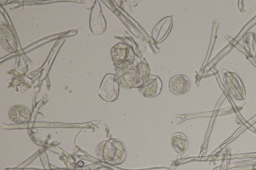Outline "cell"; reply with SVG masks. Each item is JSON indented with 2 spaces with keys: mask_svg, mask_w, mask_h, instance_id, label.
<instances>
[{
  "mask_svg": "<svg viewBox=\"0 0 256 170\" xmlns=\"http://www.w3.org/2000/svg\"><path fill=\"white\" fill-rule=\"evenodd\" d=\"M111 55L117 68H120L134 61V52L132 47L124 42H119L112 48Z\"/></svg>",
  "mask_w": 256,
  "mask_h": 170,
  "instance_id": "cell-1",
  "label": "cell"
},
{
  "mask_svg": "<svg viewBox=\"0 0 256 170\" xmlns=\"http://www.w3.org/2000/svg\"><path fill=\"white\" fill-rule=\"evenodd\" d=\"M119 85L124 89L136 87L138 83L137 69L136 65L128 63L118 68L116 74Z\"/></svg>",
  "mask_w": 256,
  "mask_h": 170,
  "instance_id": "cell-2",
  "label": "cell"
},
{
  "mask_svg": "<svg viewBox=\"0 0 256 170\" xmlns=\"http://www.w3.org/2000/svg\"><path fill=\"white\" fill-rule=\"evenodd\" d=\"M191 83L189 78L184 74L173 76L170 80L168 87L170 91L176 95L186 93L190 89Z\"/></svg>",
  "mask_w": 256,
  "mask_h": 170,
  "instance_id": "cell-3",
  "label": "cell"
},
{
  "mask_svg": "<svg viewBox=\"0 0 256 170\" xmlns=\"http://www.w3.org/2000/svg\"><path fill=\"white\" fill-rule=\"evenodd\" d=\"M142 95L152 97L158 95L161 91L162 83L157 76L150 75L149 80L144 84L136 87Z\"/></svg>",
  "mask_w": 256,
  "mask_h": 170,
  "instance_id": "cell-4",
  "label": "cell"
},
{
  "mask_svg": "<svg viewBox=\"0 0 256 170\" xmlns=\"http://www.w3.org/2000/svg\"><path fill=\"white\" fill-rule=\"evenodd\" d=\"M104 90L106 94V100L112 101L118 98L119 84L115 75L108 74L106 75L104 83Z\"/></svg>",
  "mask_w": 256,
  "mask_h": 170,
  "instance_id": "cell-5",
  "label": "cell"
},
{
  "mask_svg": "<svg viewBox=\"0 0 256 170\" xmlns=\"http://www.w3.org/2000/svg\"><path fill=\"white\" fill-rule=\"evenodd\" d=\"M137 69L138 87L146 83L150 77V69L146 60L144 58L136 65Z\"/></svg>",
  "mask_w": 256,
  "mask_h": 170,
  "instance_id": "cell-6",
  "label": "cell"
},
{
  "mask_svg": "<svg viewBox=\"0 0 256 170\" xmlns=\"http://www.w3.org/2000/svg\"><path fill=\"white\" fill-rule=\"evenodd\" d=\"M173 148L178 153L186 151L188 146V140L185 135L177 132L174 134L171 138Z\"/></svg>",
  "mask_w": 256,
  "mask_h": 170,
  "instance_id": "cell-7",
  "label": "cell"
}]
</instances>
